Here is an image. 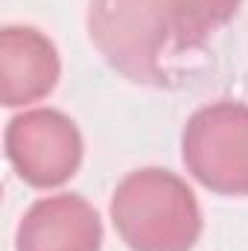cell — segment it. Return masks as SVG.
<instances>
[{"instance_id":"1","label":"cell","mask_w":248,"mask_h":251,"mask_svg":"<svg viewBox=\"0 0 248 251\" xmlns=\"http://www.w3.org/2000/svg\"><path fill=\"white\" fill-rule=\"evenodd\" d=\"M111 222L131 251H193L201 237V207L181 176L143 167L111 196Z\"/></svg>"},{"instance_id":"2","label":"cell","mask_w":248,"mask_h":251,"mask_svg":"<svg viewBox=\"0 0 248 251\" xmlns=\"http://www.w3.org/2000/svg\"><path fill=\"white\" fill-rule=\"evenodd\" d=\"M88 35L99 56L137 85H164L175 32L164 0H91Z\"/></svg>"},{"instance_id":"3","label":"cell","mask_w":248,"mask_h":251,"mask_svg":"<svg viewBox=\"0 0 248 251\" xmlns=\"http://www.w3.org/2000/svg\"><path fill=\"white\" fill-rule=\"evenodd\" d=\"M181 158L210 193L248 196V105L216 100L193 111L181 131Z\"/></svg>"},{"instance_id":"4","label":"cell","mask_w":248,"mask_h":251,"mask_svg":"<svg viewBox=\"0 0 248 251\" xmlns=\"http://www.w3.org/2000/svg\"><path fill=\"white\" fill-rule=\"evenodd\" d=\"M3 146L18 178L38 190H53L70 181L79 173L85 152L79 126L56 108H29L12 117Z\"/></svg>"},{"instance_id":"5","label":"cell","mask_w":248,"mask_h":251,"mask_svg":"<svg viewBox=\"0 0 248 251\" xmlns=\"http://www.w3.org/2000/svg\"><path fill=\"white\" fill-rule=\"evenodd\" d=\"M18 251H102V219L97 207L76 196L59 193L38 199L18 222Z\"/></svg>"},{"instance_id":"6","label":"cell","mask_w":248,"mask_h":251,"mask_svg":"<svg viewBox=\"0 0 248 251\" xmlns=\"http://www.w3.org/2000/svg\"><path fill=\"white\" fill-rule=\"evenodd\" d=\"M62 76L56 44L35 26H3L0 32V97L21 108L53 94Z\"/></svg>"},{"instance_id":"7","label":"cell","mask_w":248,"mask_h":251,"mask_svg":"<svg viewBox=\"0 0 248 251\" xmlns=\"http://www.w3.org/2000/svg\"><path fill=\"white\" fill-rule=\"evenodd\" d=\"M178 50L204 44L213 32L234 21L243 0H164Z\"/></svg>"}]
</instances>
